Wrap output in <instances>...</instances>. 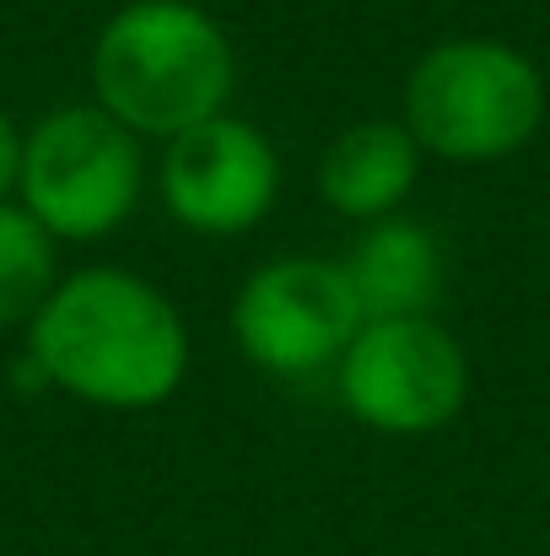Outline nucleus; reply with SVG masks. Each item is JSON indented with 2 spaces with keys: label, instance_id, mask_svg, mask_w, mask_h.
<instances>
[{
  "label": "nucleus",
  "instance_id": "obj_1",
  "mask_svg": "<svg viewBox=\"0 0 550 556\" xmlns=\"http://www.w3.org/2000/svg\"><path fill=\"white\" fill-rule=\"evenodd\" d=\"M27 357L43 383L98 410H157L189 372V330L179 303L119 265L60 276L54 298L27 325Z\"/></svg>",
  "mask_w": 550,
  "mask_h": 556
},
{
  "label": "nucleus",
  "instance_id": "obj_2",
  "mask_svg": "<svg viewBox=\"0 0 550 556\" xmlns=\"http://www.w3.org/2000/svg\"><path fill=\"white\" fill-rule=\"evenodd\" d=\"M92 103L141 141H174L227 114L238 49L194 0H130L92 38Z\"/></svg>",
  "mask_w": 550,
  "mask_h": 556
},
{
  "label": "nucleus",
  "instance_id": "obj_3",
  "mask_svg": "<svg viewBox=\"0 0 550 556\" xmlns=\"http://www.w3.org/2000/svg\"><path fill=\"white\" fill-rule=\"evenodd\" d=\"M540 65L508 38H443L405 76V130L443 163H502L546 125Z\"/></svg>",
  "mask_w": 550,
  "mask_h": 556
},
{
  "label": "nucleus",
  "instance_id": "obj_4",
  "mask_svg": "<svg viewBox=\"0 0 550 556\" xmlns=\"http://www.w3.org/2000/svg\"><path fill=\"white\" fill-rule=\"evenodd\" d=\"M146 189L141 136L125 130L98 103H65L22 130L16 200L60 238L98 243L119 232Z\"/></svg>",
  "mask_w": 550,
  "mask_h": 556
},
{
  "label": "nucleus",
  "instance_id": "obj_5",
  "mask_svg": "<svg viewBox=\"0 0 550 556\" xmlns=\"http://www.w3.org/2000/svg\"><path fill=\"white\" fill-rule=\"evenodd\" d=\"M335 394L378 438H426L464 410L470 357L432 314L367 319L335 368Z\"/></svg>",
  "mask_w": 550,
  "mask_h": 556
},
{
  "label": "nucleus",
  "instance_id": "obj_6",
  "mask_svg": "<svg viewBox=\"0 0 550 556\" xmlns=\"http://www.w3.org/2000/svg\"><path fill=\"white\" fill-rule=\"evenodd\" d=\"M232 341L270 378H319L335 372L346 346L362 330V303L324 254H281L265 260L232 298Z\"/></svg>",
  "mask_w": 550,
  "mask_h": 556
},
{
  "label": "nucleus",
  "instance_id": "obj_7",
  "mask_svg": "<svg viewBox=\"0 0 550 556\" xmlns=\"http://www.w3.org/2000/svg\"><path fill=\"white\" fill-rule=\"evenodd\" d=\"M163 205L183 232L243 238L281 194V157L254 119L216 114L174 141H163Z\"/></svg>",
  "mask_w": 550,
  "mask_h": 556
},
{
  "label": "nucleus",
  "instance_id": "obj_8",
  "mask_svg": "<svg viewBox=\"0 0 550 556\" xmlns=\"http://www.w3.org/2000/svg\"><path fill=\"white\" fill-rule=\"evenodd\" d=\"M421 147L405 119H357L346 125L319 157V200L346 222H383L399 216L421 179Z\"/></svg>",
  "mask_w": 550,
  "mask_h": 556
},
{
  "label": "nucleus",
  "instance_id": "obj_9",
  "mask_svg": "<svg viewBox=\"0 0 550 556\" xmlns=\"http://www.w3.org/2000/svg\"><path fill=\"white\" fill-rule=\"evenodd\" d=\"M362 319H410V314H432L443 298V249L432 238V227H421L415 216H383L367 222L357 243L341 260Z\"/></svg>",
  "mask_w": 550,
  "mask_h": 556
},
{
  "label": "nucleus",
  "instance_id": "obj_10",
  "mask_svg": "<svg viewBox=\"0 0 550 556\" xmlns=\"http://www.w3.org/2000/svg\"><path fill=\"white\" fill-rule=\"evenodd\" d=\"M60 287V238L11 194L0 200V330H27Z\"/></svg>",
  "mask_w": 550,
  "mask_h": 556
},
{
  "label": "nucleus",
  "instance_id": "obj_11",
  "mask_svg": "<svg viewBox=\"0 0 550 556\" xmlns=\"http://www.w3.org/2000/svg\"><path fill=\"white\" fill-rule=\"evenodd\" d=\"M16 163H22V125L0 109V200L16 194Z\"/></svg>",
  "mask_w": 550,
  "mask_h": 556
}]
</instances>
